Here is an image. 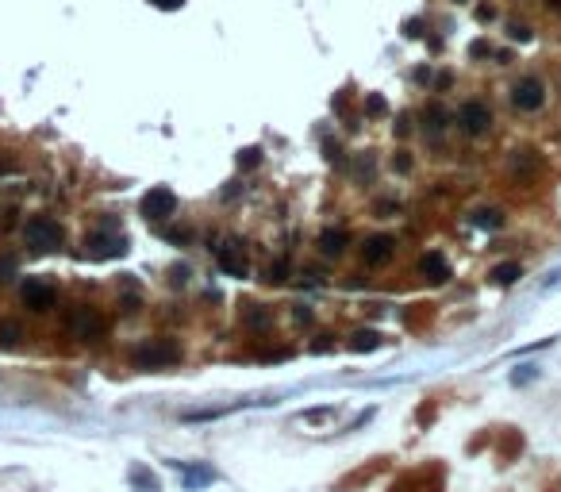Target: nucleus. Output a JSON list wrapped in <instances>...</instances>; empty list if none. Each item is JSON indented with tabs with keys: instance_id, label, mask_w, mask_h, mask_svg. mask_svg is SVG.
<instances>
[{
	"instance_id": "1",
	"label": "nucleus",
	"mask_w": 561,
	"mask_h": 492,
	"mask_svg": "<svg viewBox=\"0 0 561 492\" xmlns=\"http://www.w3.org/2000/svg\"><path fill=\"white\" fill-rule=\"evenodd\" d=\"M181 358V347L169 339H146L131 350V365L135 369H166Z\"/></svg>"
},
{
	"instance_id": "2",
	"label": "nucleus",
	"mask_w": 561,
	"mask_h": 492,
	"mask_svg": "<svg viewBox=\"0 0 561 492\" xmlns=\"http://www.w3.org/2000/svg\"><path fill=\"white\" fill-rule=\"evenodd\" d=\"M23 239H27L31 250H58L62 242H66V231H62L58 219L51 216H31L27 224H23Z\"/></svg>"
},
{
	"instance_id": "3",
	"label": "nucleus",
	"mask_w": 561,
	"mask_h": 492,
	"mask_svg": "<svg viewBox=\"0 0 561 492\" xmlns=\"http://www.w3.org/2000/svg\"><path fill=\"white\" fill-rule=\"evenodd\" d=\"M66 327H70V335L73 339H81V342H88V339H100L104 335V316L96 308H73L70 311V319H66Z\"/></svg>"
},
{
	"instance_id": "4",
	"label": "nucleus",
	"mask_w": 561,
	"mask_h": 492,
	"mask_svg": "<svg viewBox=\"0 0 561 492\" xmlns=\"http://www.w3.org/2000/svg\"><path fill=\"white\" fill-rule=\"evenodd\" d=\"M20 300L31 311H51L54 304H58V289H54L51 281H43V277H27L23 289H20Z\"/></svg>"
},
{
	"instance_id": "5",
	"label": "nucleus",
	"mask_w": 561,
	"mask_h": 492,
	"mask_svg": "<svg viewBox=\"0 0 561 492\" xmlns=\"http://www.w3.org/2000/svg\"><path fill=\"white\" fill-rule=\"evenodd\" d=\"M173 208H177V196L169 193L166 185H154L150 193H143V200H139V212L150 224H158V219H169L173 216Z\"/></svg>"
},
{
	"instance_id": "6",
	"label": "nucleus",
	"mask_w": 561,
	"mask_h": 492,
	"mask_svg": "<svg viewBox=\"0 0 561 492\" xmlns=\"http://www.w3.org/2000/svg\"><path fill=\"white\" fill-rule=\"evenodd\" d=\"M458 123H461V131H466V135H484V131H489V123H492L489 104H484V101H469V104H461Z\"/></svg>"
},
{
	"instance_id": "7",
	"label": "nucleus",
	"mask_w": 561,
	"mask_h": 492,
	"mask_svg": "<svg viewBox=\"0 0 561 492\" xmlns=\"http://www.w3.org/2000/svg\"><path fill=\"white\" fill-rule=\"evenodd\" d=\"M85 246H88V254H93V258H124L127 254V239L124 235H104V231H93L85 239Z\"/></svg>"
},
{
	"instance_id": "8",
	"label": "nucleus",
	"mask_w": 561,
	"mask_h": 492,
	"mask_svg": "<svg viewBox=\"0 0 561 492\" xmlns=\"http://www.w3.org/2000/svg\"><path fill=\"white\" fill-rule=\"evenodd\" d=\"M542 101H546V89H542V81H534V77L519 81V85L511 89V104H515L519 112H534V108H542Z\"/></svg>"
},
{
	"instance_id": "9",
	"label": "nucleus",
	"mask_w": 561,
	"mask_h": 492,
	"mask_svg": "<svg viewBox=\"0 0 561 492\" xmlns=\"http://www.w3.org/2000/svg\"><path fill=\"white\" fill-rule=\"evenodd\" d=\"M392 250H396L392 235H369V239L362 242V261L365 266H385V261L392 258Z\"/></svg>"
},
{
	"instance_id": "10",
	"label": "nucleus",
	"mask_w": 561,
	"mask_h": 492,
	"mask_svg": "<svg viewBox=\"0 0 561 492\" xmlns=\"http://www.w3.org/2000/svg\"><path fill=\"white\" fill-rule=\"evenodd\" d=\"M173 465L181 470V485H185V492H197V488L216 485V470H211V465H185V462H173Z\"/></svg>"
},
{
	"instance_id": "11",
	"label": "nucleus",
	"mask_w": 561,
	"mask_h": 492,
	"mask_svg": "<svg viewBox=\"0 0 561 492\" xmlns=\"http://www.w3.org/2000/svg\"><path fill=\"white\" fill-rule=\"evenodd\" d=\"M219 269H223L227 277H246L250 266L246 258H242V246L239 242H223L219 246Z\"/></svg>"
},
{
	"instance_id": "12",
	"label": "nucleus",
	"mask_w": 561,
	"mask_h": 492,
	"mask_svg": "<svg viewBox=\"0 0 561 492\" xmlns=\"http://www.w3.org/2000/svg\"><path fill=\"white\" fill-rule=\"evenodd\" d=\"M419 273L427 277L430 285H442L446 277H450V261H446L438 250H430V254H423V258H419Z\"/></svg>"
},
{
	"instance_id": "13",
	"label": "nucleus",
	"mask_w": 561,
	"mask_h": 492,
	"mask_svg": "<svg viewBox=\"0 0 561 492\" xmlns=\"http://www.w3.org/2000/svg\"><path fill=\"white\" fill-rule=\"evenodd\" d=\"M127 481H131L135 492H161V481L154 477V470H150V465H143V462H135L131 470H127Z\"/></svg>"
},
{
	"instance_id": "14",
	"label": "nucleus",
	"mask_w": 561,
	"mask_h": 492,
	"mask_svg": "<svg viewBox=\"0 0 561 492\" xmlns=\"http://www.w3.org/2000/svg\"><path fill=\"white\" fill-rule=\"evenodd\" d=\"M346 242H350V235H346L343 227H327V231H319V250L327 254V258L343 254V250H346Z\"/></svg>"
},
{
	"instance_id": "15",
	"label": "nucleus",
	"mask_w": 561,
	"mask_h": 492,
	"mask_svg": "<svg viewBox=\"0 0 561 492\" xmlns=\"http://www.w3.org/2000/svg\"><path fill=\"white\" fill-rule=\"evenodd\" d=\"M381 339H385L381 331H373V327H362V331L350 335V350H354V354H373V350H381Z\"/></svg>"
},
{
	"instance_id": "16",
	"label": "nucleus",
	"mask_w": 561,
	"mask_h": 492,
	"mask_svg": "<svg viewBox=\"0 0 561 492\" xmlns=\"http://www.w3.org/2000/svg\"><path fill=\"white\" fill-rule=\"evenodd\" d=\"M469 224H473L477 231H500V227H503V212L500 208H477L473 216H469Z\"/></svg>"
},
{
	"instance_id": "17",
	"label": "nucleus",
	"mask_w": 561,
	"mask_h": 492,
	"mask_svg": "<svg viewBox=\"0 0 561 492\" xmlns=\"http://www.w3.org/2000/svg\"><path fill=\"white\" fill-rule=\"evenodd\" d=\"M519 277H523V266H519V261H503V266L492 269V281L496 285H515Z\"/></svg>"
},
{
	"instance_id": "18",
	"label": "nucleus",
	"mask_w": 561,
	"mask_h": 492,
	"mask_svg": "<svg viewBox=\"0 0 561 492\" xmlns=\"http://www.w3.org/2000/svg\"><path fill=\"white\" fill-rule=\"evenodd\" d=\"M235 408H242V404H231V408H204V412H185L181 420H185V423H204V420H219V415L235 412Z\"/></svg>"
},
{
	"instance_id": "19",
	"label": "nucleus",
	"mask_w": 561,
	"mask_h": 492,
	"mask_svg": "<svg viewBox=\"0 0 561 492\" xmlns=\"http://www.w3.org/2000/svg\"><path fill=\"white\" fill-rule=\"evenodd\" d=\"M534 377H539V365H515V369L508 373V381L515 384V389H523V384H531Z\"/></svg>"
},
{
	"instance_id": "20",
	"label": "nucleus",
	"mask_w": 561,
	"mask_h": 492,
	"mask_svg": "<svg viewBox=\"0 0 561 492\" xmlns=\"http://www.w3.org/2000/svg\"><path fill=\"white\" fill-rule=\"evenodd\" d=\"M20 342V327L15 323H0V347H15Z\"/></svg>"
},
{
	"instance_id": "21",
	"label": "nucleus",
	"mask_w": 561,
	"mask_h": 492,
	"mask_svg": "<svg viewBox=\"0 0 561 492\" xmlns=\"http://www.w3.org/2000/svg\"><path fill=\"white\" fill-rule=\"evenodd\" d=\"M354 174L362 177V181H369V177H373V158H369V154H362V158L354 162Z\"/></svg>"
},
{
	"instance_id": "22",
	"label": "nucleus",
	"mask_w": 561,
	"mask_h": 492,
	"mask_svg": "<svg viewBox=\"0 0 561 492\" xmlns=\"http://www.w3.org/2000/svg\"><path fill=\"white\" fill-rule=\"evenodd\" d=\"M15 277V258L12 254H0V281H12Z\"/></svg>"
},
{
	"instance_id": "23",
	"label": "nucleus",
	"mask_w": 561,
	"mask_h": 492,
	"mask_svg": "<svg viewBox=\"0 0 561 492\" xmlns=\"http://www.w3.org/2000/svg\"><path fill=\"white\" fill-rule=\"evenodd\" d=\"M289 269H292L289 258H277V261L270 266V281H284V277H289Z\"/></svg>"
},
{
	"instance_id": "24",
	"label": "nucleus",
	"mask_w": 561,
	"mask_h": 492,
	"mask_svg": "<svg viewBox=\"0 0 561 492\" xmlns=\"http://www.w3.org/2000/svg\"><path fill=\"white\" fill-rule=\"evenodd\" d=\"M258 162H262V150H258V146H250V150H242V154H239V166H242V169L258 166Z\"/></svg>"
},
{
	"instance_id": "25",
	"label": "nucleus",
	"mask_w": 561,
	"mask_h": 492,
	"mask_svg": "<svg viewBox=\"0 0 561 492\" xmlns=\"http://www.w3.org/2000/svg\"><path fill=\"white\" fill-rule=\"evenodd\" d=\"M365 112H369V116H385V112H388L385 96H369V101H365Z\"/></svg>"
},
{
	"instance_id": "26",
	"label": "nucleus",
	"mask_w": 561,
	"mask_h": 492,
	"mask_svg": "<svg viewBox=\"0 0 561 492\" xmlns=\"http://www.w3.org/2000/svg\"><path fill=\"white\" fill-rule=\"evenodd\" d=\"M246 327H270V311H246Z\"/></svg>"
},
{
	"instance_id": "27",
	"label": "nucleus",
	"mask_w": 561,
	"mask_h": 492,
	"mask_svg": "<svg viewBox=\"0 0 561 492\" xmlns=\"http://www.w3.org/2000/svg\"><path fill=\"white\" fill-rule=\"evenodd\" d=\"M292 319H296L300 327H312V311H308L304 304H296V308H292Z\"/></svg>"
},
{
	"instance_id": "28",
	"label": "nucleus",
	"mask_w": 561,
	"mask_h": 492,
	"mask_svg": "<svg viewBox=\"0 0 561 492\" xmlns=\"http://www.w3.org/2000/svg\"><path fill=\"white\" fill-rule=\"evenodd\" d=\"M331 347H335V342H331V335H319V339L312 342V354H327Z\"/></svg>"
},
{
	"instance_id": "29",
	"label": "nucleus",
	"mask_w": 561,
	"mask_h": 492,
	"mask_svg": "<svg viewBox=\"0 0 561 492\" xmlns=\"http://www.w3.org/2000/svg\"><path fill=\"white\" fill-rule=\"evenodd\" d=\"M327 415H331V408H308L304 420H327Z\"/></svg>"
},
{
	"instance_id": "30",
	"label": "nucleus",
	"mask_w": 561,
	"mask_h": 492,
	"mask_svg": "<svg viewBox=\"0 0 561 492\" xmlns=\"http://www.w3.org/2000/svg\"><path fill=\"white\" fill-rule=\"evenodd\" d=\"M404 35H408V39H419V35H423V23H419V20H408V27H404Z\"/></svg>"
},
{
	"instance_id": "31",
	"label": "nucleus",
	"mask_w": 561,
	"mask_h": 492,
	"mask_svg": "<svg viewBox=\"0 0 561 492\" xmlns=\"http://www.w3.org/2000/svg\"><path fill=\"white\" fill-rule=\"evenodd\" d=\"M169 242H189V231H166Z\"/></svg>"
},
{
	"instance_id": "32",
	"label": "nucleus",
	"mask_w": 561,
	"mask_h": 492,
	"mask_svg": "<svg viewBox=\"0 0 561 492\" xmlns=\"http://www.w3.org/2000/svg\"><path fill=\"white\" fill-rule=\"evenodd\" d=\"M185 277H189V269H185V266H173V285H185Z\"/></svg>"
},
{
	"instance_id": "33",
	"label": "nucleus",
	"mask_w": 561,
	"mask_h": 492,
	"mask_svg": "<svg viewBox=\"0 0 561 492\" xmlns=\"http://www.w3.org/2000/svg\"><path fill=\"white\" fill-rule=\"evenodd\" d=\"M150 4H158V8H169V12H173V8H181L185 0H150Z\"/></svg>"
}]
</instances>
